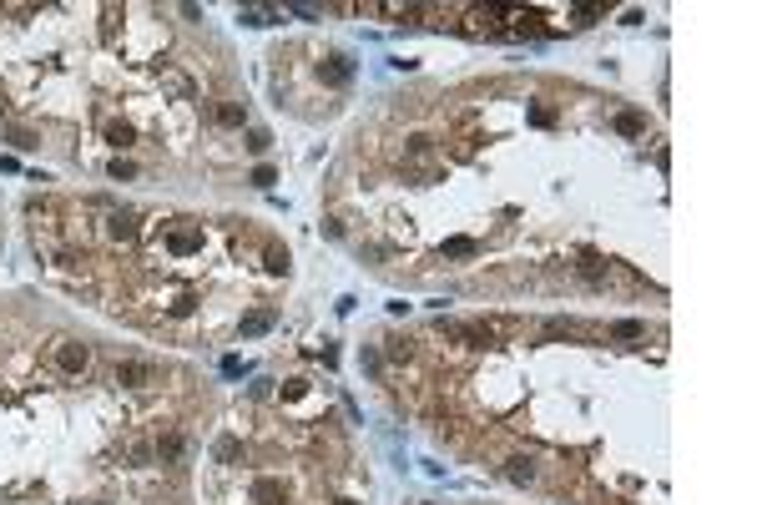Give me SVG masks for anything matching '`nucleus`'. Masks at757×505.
Masks as SVG:
<instances>
[{"label": "nucleus", "instance_id": "obj_1", "mask_svg": "<svg viewBox=\"0 0 757 505\" xmlns=\"http://www.w3.org/2000/svg\"><path fill=\"white\" fill-rule=\"evenodd\" d=\"M86 364H91V354H86V344H56V369L61 374H86Z\"/></svg>", "mask_w": 757, "mask_h": 505}, {"label": "nucleus", "instance_id": "obj_2", "mask_svg": "<svg viewBox=\"0 0 757 505\" xmlns=\"http://www.w3.org/2000/svg\"><path fill=\"white\" fill-rule=\"evenodd\" d=\"M117 384H126V389H147V384H157V369H151V364H137V359H126V364H117Z\"/></svg>", "mask_w": 757, "mask_h": 505}, {"label": "nucleus", "instance_id": "obj_3", "mask_svg": "<svg viewBox=\"0 0 757 505\" xmlns=\"http://www.w3.org/2000/svg\"><path fill=\"white\" fill-rule=\"evenodd\" d=\"M318 76L329 81V86H349V81H354V61H349V56H329V61L318 66Z\"/></svg>", "mask_w": 757, "mask_h": 505}, {"label": "nucleus", "instance_id": "obj_4", "mask_svg": "<svg viewBox=\"0 0 757 505\" xmlns=\"http://www.w3.org/2000/svg\"><path fill=\"white\" fill-rule=\"evenodd\" d=\"M106 233H112L117 243H132V238H137V218H132V213H112V223H106Z\"/></svg>", "mask_w": 757, "mask_h": 505}, {"label": "nucleus", "instance_id": "obj_5", "mask_svg": "<svg viewBox=\"0 0 757 505\" xmlns=\"http://www.w3.org/2000/svg\"><path fill=\"white\" fill-rule=\"evenodd\" d=\"M187 450V439L177 435V430H167V435H157V460H177Z\"/></svg>", "mask_w": 757, "mask_h": 505}, {"label": "nucleus", "instance_id": "obj_6", "mask_svg": "<svg viewBox=\"0 0 757 505\" xmlns=\"http://www.w3.org/2000/svg\"><path fill=\"white\" fill-rule=\"evenodd\" d=\"M106 142H112L117 152H121V146H132V142H137V126H132V121H112V126H106Z\"/></svg>", "mask_w": 757, "mask_h": 505}, {"label": "nucleus", "instance_id": "obj_7", "mask_svg": "<svg viewBox=\"0 0 757 505\" xmlns=\"http://www.w3.org/2000/svg\"><path fill=\"white\" fill-rule=\"evenodd\" d=\"M505 475L515 480V485H530V480H535V460H530V455H515Z\"/></svg>", "mask_w": 757, "mask_h": 505}, {"label": "nucleus", "instance_id": "obj_8", "mask_svg": "<svg viewBox=\"0 0 757 505\" xmlns=\"http://www.w3.org/2000/svg\"><path fill=\"white\" fill-rule=\"evenodd\" d=\"M197 248H202V233H192V227L187 233H172V252H177V258H187V252H197Z\"/></svg>", "mask_w": 757, "mask_h": 505}, {"label": "nucleus", "instance_id": "obj_9", "mask_svg": "<svg viewBox=\"0 0 757 505\" xmlns=\"http://www.w3.org/2000/svg\"><path fill=\"white\" fill-rule=\"evenodd\" d=\"M616 132H621V137H641V132H646V121H641L636 112H621V116H616Z\"/></svg>", "mask_w": 757, "mask_h": 505}, {"label": "nucleus", "instance_id": "obj_10", "mask_svg": "<svg viewBox=\"0 0 757 505\" xmlns=\"http://www.w3.org/2000/svg\"><path fill=\"white\" fill-rule=\"evenodd\" d=\"M253 500H263V505L283 500V485H278V480H257V485H253Z\"/></svg>", "mask_w": 757, "mask_h": 505}, {"label": "nucleus", "instance_id": "obj_11", "mask_svg": "<svg viewBox=\"0 0 757 505\" xmlns=\"http://www.w3.org/2000/svg\"><path fill=\"white\" fill-rule=\"evenodd\" d=\"M218 121H223V126H243V121H248V112L237 107V101H223V107H218Z\"/></svg>", "mask_w": 757, "mask_h": 505}, {"label": "nucleus", "instance_id": "obj_12", "mask_svg": "<svg viewBox=\"0 0 757 505\" xmlns=\"http://www.w3.org/2000/svg\"><path fill=\"white\" fill-rule=\"evenodd\" d=\"M580 273H586L591 283H601V278H606V263L596 258V252H580Z\"/></svg>", "mask_w": 757, "mask_h": 505}, {"label": "nucleus", "instance_id": "obj_13", "mask_svg": "<svg viewBox=\"0 0 757 505\" xmlns=\"http://www.w3.org/2000/svg\"><path fill=\"white\" fill-rule=\"evenodd\" d=\"M444 252L449 258H474V243L470 238H444Z\"/></svg>", "mask_w": 757, "mask_h": 505}, {"label": "nucleus", "instance_id": "obj_14", "mask_svg": "<svg viewBox=\"0 0 757 505\" xmlns=\"http://www.w3.org/2000/svg\"><path fill=\"white\" fill-rule=\"evenodd\" d=\"M273 329V313H248L243 319V333H268Z\"/></svg>", "mask_w": 757, "mask_h": 505}, {"label": "nucleus", "instance_id": "obj_15", "mask_svg": "<svg viewBox=\"0 0 757 505\" xmlns=\"http://www.w3.org/2000/svg\"><path fill=\"white\" fill-rule=\"evenodd\" d=\"M6 137H10V146H15V152H31V146H36V137L26 132V126H10Z\"/></svg>", "mask_w": 757, "mask_h": 505}, {"label": "nucleus", "instance_id": "obj_16", "mask_svg": "<svg viewBox=\"0 0 757 505\" xmlns=\"http://www.w3.org/2000/svg\"><path fill=\"white\" fill-rule=\"evenodd\" d=\"M611 333H616V339H641V333H646V329H641L636 319H621V324H616Z\"/></svg>", "mask_w": 757, "mask_h": 505}, {"label": "nucleus", "instance_id": "obj_17", "mask_svg": "<svg viewBox=\"0 0 757 505\" xmlns=\"http://www.w3.org/2000/svg\"><path fill=\"white\" fill-rule=\"evenodd\" d=\"M273 146V137L263 132V126H257V132H248V152H268Z\"/></svg>", "mask_w": 757, "mask_h": 505}, {"label": "nucleus", "instance_id": "obj_18", "mask_svg": "<svg viewBox=\"0 0 757 505\" xmlns=\"http://www.w3.org/2000/svg\"><path fill=\"white\" fill-rule=\"evenodd\" d=\"M268 268L283 273V268H288V252H283V248H268Z\"/></svg>", "mask_w": 757, "mask_h": 505}, {"label": "nucleus", "instance_id": "obj_19", "mask_svg": "<svg viewBox=\"0 0 757 505\" xmlns=\"http://www.w3.org/2000/svg\"><path fill=\"white\" fill-rule=\"evenodd\" d=\"M248 26H273V10H243Z\"/></svg>", "mask_w": 757, "mask_h": 505}, {"label": "nucleus", "instance_id": "obj_20", "mask_svg": "<svg viewBox=\"0 0 757 505\" xmlns=\"http://www.w3.org/2000/svg\"><path fill=\"white\" fill-rule=\"evenodd\" d=\"M424 152H429V137L414 132V137H409V157H424Z\"/></svg>", "mask_w": 757, "mask_h": 505}, {"label": "nucleus", "instance_id": "obj_21", "mask_svg": "<svg viewBox=\"0 0 757 505\" xmlns=\"http://www.w3.org/2000/svg\"><path fill=\"white\" fill-rule=\"evenodd\" d=\"M303 394H308V384H303V379H288V384H283V399H303Z\"/></svg>", "mask_w": 757, "mask_h": 505}, {"label": "nucleus", "instance_id": "obj_22", "mask_svg": "<svg viewBox=\"0 0 757 505\" xmlns=\"http://www.w3.org/2000/svg\"><path fill=\"white\" fill-rule=\"evenodd\" d=\"M232 455H237V439L223 435V439H218V460H232Z\"/></svg>", "mask_w": 757, "mask_h": 505}, {"label": "nucleus", "instance_id": "obj_23", "mask_svg": "<svg viewBox=\"0 0 757 505\" xmlns=\"http://www.w3.org/2000/svg\"><path fill=\"white\" fill-rule=\"evenodd\" d=\"M0 121H6V101H0Z\"/></svg>", "mask_w": 757, "mask_h": 505}]
</instances>
